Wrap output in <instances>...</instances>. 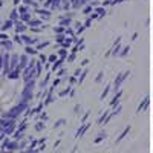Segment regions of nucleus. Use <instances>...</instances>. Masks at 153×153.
Returning <instances> with one entry per match:
<instances>
[{"mask_svg": "<svg viewBox=\"0 0 153 153\" xmlns=\"http://www.w3.org/2000/svg\"><path fill=\"white\" fill-rule=\"evenodd\" d=\"M2 61H3V57H0V68H2V65H3Z\"/></svg>", "mask_w": 153, "mask_h": 153, "instance_id": "obj_1", "label": "nucleus"}]
</instances>
